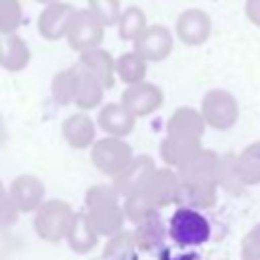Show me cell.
I'll return each instance as SVG.
<instances>
[{
	"label": "cell",
	"mask_w": 260,
	"mask_h": 260,
	"mask_svg": "<svg viewBox=\"0 0 260 260\" xmlns=\"http://www.w3.org/2000/svg\"><path fill=\"white\" fill-rule=\"evenodd\" d=\"M169 236L183 248L201 246L211 236L209 221L193 207H179L169 221Z\"/></svg>",
	"instance_id": "obj_1"
},
{
	"label": "cell",
	"mask_w": 260,
	"mask_h": 260,
	"mask_svg": "<svg viewBox=\"0 0 260 260\" xmlns=\"http://www.w3.org/2000/svg\"><path fill=\"white\" fill-rule=\"evenodd\" d=\"M203 120L215 130H230L240 118V104L228 89H211L203 98Z\"/></svg>",
	"instance_id": "obj_2"
},
{
	"label": "cell",
	"mask_w": 260,
	"mask_h": 260,
	"mask_svg": "<svg viewBox=\"0 0 260 260\" xmlns=\"http://www.w3.org/2000/svg\"><path fill=\"white\" fill-rule=\"evenodd\" d=\"M236 165L244 187L260 185V140L244 146V150L236 156Z\"/></svg>",
	"instance_id": "obj_3"
},
{
	"label": "cell",
	"mask_w": 260,
	"mask_h": 260,
	"mask_svg": "<svg viewBox=\"0 0 260 260\" xmlns=\"http://www.w3.org/2000/svg\"><path fill=\"white\" fill-rule=\"evenodd\" d=\"M209 30H211V22H209L207 14H203L199 10H191V12L183 14V18L179 20V35L189 45L203 43L209 37Z\"/></svg>",
	"instance_id": "obj_4"
},
{
	"label": "cell",
	"mask_w": 260,
	"mask_h": 260,
	"mask_svg": "<svg viewBox=\"0 0 260 260\" xmlns=\"http://www.w3.org/2000/svg\"><path fill=\"white\" fill-rule=\"evenodd\" d=\"M219 183H223L232 193H236V191H240L244 187V183H242V179L238 175L236 154H232V152L221 158V179H219Z\"/></svg>",
	"instance_id": "obj_5"
},
{
	"label": "cell",
	"mask_w": 260,
	"mask_h": 260,
	"mask_svg": "<svg viewBox=\"0 0 260 260\" xmlns=\"http://www.w3.org/2000/svg\"><path fill=\"white\" fill-rule=\"evenodd\" d=\"M240 260H260V225L252 228L240 246Z\"/></svg>",
	"instance_id": "obj_6"
},
{
	"label": "cell",
	"mask_w": 260,
	"mask_h": 260,
	"mask_svg": "<svg viewBox=\"0 0 260 260\" xmlns=\"http://www.w3.org/2000/svg\"><path fill=\"white\" fill-rule=\"evenodd\" d=\"M244 14L254 26L260 28V0H246L244 2Z\"/></svg>",
	"instance_id": "obj_7"
},
{
	"label": "cell",
	"mask_w": 260,
	"mask_h": 260,
	"mask_svg": "<svg viewBox=\"0 0 260 260\" xmlns=\"http://www.w3.org/2000/svg\"><path fill=\"white\" fill-rule=\"evenodd\" d=\"M258 225H260V223H258Z\"/></svg>",
	"instance_id": "obj_8"
}]
</instances>
